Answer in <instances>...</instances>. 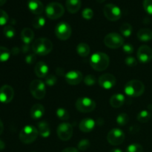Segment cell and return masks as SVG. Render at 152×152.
<instances>
[{
  "mask_svg": "<svg viewBox=\"0 0 152 152\" xmlns=\"http://www.w3.org/2000/svg\"><path fill=\"white\" fill-rule=\"evenodd\" d=\"M32 50L35 54L45 56L49 54L53 50V43L47 38L37 39L32 44Z\"/></svg>",
  "mask_w": 152,
  "mask_h": 152,
  "instance_id": "cell-1",
  "label": "cell"
},
{
  "mask_svg": "<svg viewBox=\"0 0 152 152\" xmlns=\"http://www.w3.org/2000/svg\"><path fill=\"white\" fill-rule=\"evenodd\" d=\"M110 59L108 55L102 52H96L92 54L90 59V65L95 71H105L108 67Z\"/></svg>",
  "mask_w": 152,
  "mask_h": 152,
  "instance_id": "cell-2",
  "label": "cell"
},
{
  "mask_svg": "<svg viewBox=\"0 0 152 152\" xmlns=\"http://www.w3.org/2000/svg\"><path fill=\"white\" fill-rule=\"evenodd\" d=\"M145 91V86L141 81L133 80L128 82L124 88V92L132 97H138Z\"/></svg>",
  "mask_w": 152,
  "mask_h": 152,
  "instance_id": "cell-3",
  "label": "cell"
},
{
  "mask_svg": "<svg viewBox=\"0 0 152 152\" xmlns=\"http://www.w3.org/2000/svg\"><path fill=\"white\" fill-rule=\"evenodd\" d=\"M39 135V131L33 126H26L21 130L19 133V139L25 144L32 143L37 140Z\"/></svg>",
  "mask_w": 152,
  "mask_h": 152,
  "instance_id": "cell-4",
  "label": "cell"
},
{
  "mask_svg": "<svg viewBox=\"0 0 152 152\" xmlns=\"http://www.w3.org/2000/svg\"><path fill=\"white\" fill-rule=\"evenodd\" d=\"M45 14L50 19H57L62 17L65 13V8L59 2L53 1L50 2L45 7Z\"/></svg>",
  "mask_w": 152,
  "mask_h": 152,
  "instance_id": "cell-5",
  "label": "cell"
},
{
  "mask_svg": "<svg viewBox=\"0 0 152 152\" xmlns=\"http://www.w3.org/2000/svg\"><path fill=\"white\" fill-rule=\"evenodd\" d=\"M30 91L34 98L37 99H43L45 96L46 88L45 84L42 81L34 80L31 83L29 86Z\"/></svg>",
  "mask_w": 152,
  "mask_h": 152,
  "instance_id": "cell-6",
  "label": "cell"
},
{
  "mask_svg": "<svg viewBox=\"0 0 152 152\" xmlns=\"http://www.w3.org/2000/svg\"><path fill=\"white\" fill-rule=\"evenodd\" d=\"M104 43L109 48H118L124 45V39L117 33H110L104 38Z\"/></svg>",
  "mask_w": 152,
  "mask_h": 152,
  "instance_id": "cell-7",
  "label": "cell"
},
{
  "mask_svg": "<svg viewBox=\"0 0 152 152\" xmlns=\"http://www.w3.org/2000/svg\"><path fill=\"white\" fill-rule=\"evenodd\" d=\"M103 13L107 19L112 22L119 20L122 16V11L120 7L114 4H107L104 6Z\"/></svg>",
  "mask_w": 152,
  "mask_h": 152,
  "instance_id": "cell-8",
  "label": "cell"
},
{
  "mask_svg": "<svg viewBox=\"0 0 152 152\" xmlns=\"http://www.w3.org/2000/svg\"><path fill=\"white\" fill-rule=\"evenodd\" d=\"M76 108L83 113H89L96 108V102L88 97H80L76 102Z\"/></svg>",
  "mask_w": 152,
  "mask_h": 152,
  "instance_id": "cell-9",
  "label": "cell"
},
{
  "mask_svg": "<svg viewBox=\"0 0 152 152\" xmlns=\"http://www.w3.org/2000/svg\"><path fill=\"white\" fill-rule=\"evenodd\" d=\"M71 27L67 22H59L55 28V34L59 39L67 40L71 36Z\"/></svg>",
  "mask_w": 152,
  "mask_h": 152,
  "instance_id": "cell-10",
  "label": "cell"
},
{
  "mask_svg": "<svg viewBox=\"0 0 152 152\" xmlns=\"http://www.w3.org/2000/svg\"><path fill=\"white\" fill-rule=\"evenodd\" d=\"M73 132L72 126L68 123H60L56 129L58 137L62 141L69 140L72 137Z\"/></svg>",
  "mask_w": 152,
  "mask_h": 152,
  "instance_id": "cell-11",
  "label": "cell"
},
{
  "mask_svg": "<svg viewBox=\"0 0 152 152\" xmlns=\"http://www.w3.org/2000/svg\"><path fill=\"white\" fill-rule=\"evenodd\" d=\"M107 140L111 145H119L125 140V133L120 129H113L108 132Z\"/></svg>",
  "mask_w": 152,
  "mask_h": 152,
  "instance_id": "cell-12",
  "label": "cell"
},
{
  "mask_svg": "<svg viewBox=\"0 0 152 152\" xmlns=\"http://www.w3.org/2000/svg\"><path fill=\"white\" fill-rule=\"evenodd\" d=\"M14 96V91L11 86L4 85L0 88V102L7 104L12 101Z\"/></svg>",
  "mask_w": 152,
  "mask_h": 152,
  "instance_id": "cell-13",
  "label": "cell"
},
{
  "mask_svg": "<svg viewBox=\"0 0 152 152\" xmlns=\"http://www.w3.org/2000/svg\"><path fill=\"white\" fill-rule=\"evenodd\" d=\"M137 59L142 63H148L152 59V49L148 45H142L137 50Z\"/></svg>",
  "mask_w": 152,
  "mask_h": 152,
  "instance_id": "cell-14",
  "label": "cell"
},
{
  "mask_svg": "<svg viewBox=\"0 0 152 152\" xmlns=\"http://www.w3.org/2000/svg\"><path fill=\"white\" fill-rule=\"evenodd\" d=\"M99 85L104 89H111L116 84V78L111 74H102L98 80Z\"/></svg>",
  "mask_w": 152,
  "mask_h": 152,
  "instance_id": "cell-15",
  "label": "cell"
},
{
  "mask_svg": "<svg viewBox=\"0 0 152 152\" xmlns=\"http://www.w3.org/2000/svg\"><path fill=\"white\" fill-rule=\"evenodd\" d=\"M83 78V74L79 71H68L67 74H65V79L67 83L71 86H76V85L80 84L82 82Z\"/></svg>",
  "mask_w": 152,
  "mask_h": 152,
  "instance_id": "cell-16",
  "label": "cell"
},
{
  "mask_svg": "<svg viewBox=\"0 0 152 152\" xmlns=\"http://www.w3.org/2000/svg\"><path fill=\"white\" fill-rule=\"evenodd\" d=\"M28 9L34 14L40 16L44 11V5L39 0H28Z\"/></svg>",
  "mask_w": 152,
  "mask_h": 152,
  "instance_id": "cell-17",
  "label": "cell"
},
{
  "mask_svg": "<svg viewBox=\"0 0 152 152\" xmlns=\"http://www.w3.org/2000/svg\"><path fill=\"white\" fill-rule=\"evenodd\" d=\"M95 123L94 120L91 118H85L80 122V129L83 132L85 133H88V132H92L95 127Z\"/></svg>",
  "mask_w": 152,
  "mask_h": 152,
  "instance_id": "cell-18",
  "label": "cell"
},
{
  "mask_svg": "<svg viewBox=\"0 0 152 152\" xmlns=\"http://www.w3.org/2000/svg\"><path fill=\"white\" fill-rule=\"evenodd\" d=\"M34 72L38 77L44 78L48 75V67L44 62H39L36 64L34 67Z\"/></svg>",
  "mask_w": 152,
  "mask_h": 152,
  "instance_id": "cell-19",
  "label": "cell"
},
{
  "mask_svg": "<svg viewBox=\"0 0 152 152\" xmlns=\"http://www.w3.org/2000/svg\"><path fill=\"white\" fill-rule=\"evenodd\" d=\"M45 114V108L41 104H35L31 109V116L34 120H38L42 117Z\"/></svg>",
  "mask_w": 152,
  "mask_h": 152,
  "instance_id": "cell-20",
  "label": "cell"
},
{
  "mask_svg": "<svg viewBox=\"0 0 152 152\" xmlns=\"http://www.w3.org/2000/svg\"><path fill=\"white\" fill-rule=\"evenodd\" d=\"M81 0H66L65 6L67 10L71 13H76L81 7Z\"/></svg>",
  "mask_w": 152,
  "mask_h": 152,
  "instance_id": "cell-21",
  "label": "cell"
},
{
  "mask_svg": "<svg viewBox=\"0 0 152 152\" xmlns=\"http://www.w3.org/2000/svg\"><path fill=\"white\" fill-rule=\"evenodd\" d=\"M125 102V96L122 94H115L110 99V104L113 108H120Z\"/></svg>",
  "mask_w": 152,
  "mask_h": 152,
  "instance_id": "cell-22",
  "label": "cell"
},
{
  "mask_svg": "<svg viewBox=\"0 0 152 152\" xmlns=\"http://www.w3.org/2000/svg\"><path fill=\"white\" fill-rule=\"evenodd\" d=\"M34 33L30 28H24L21 32V39L25 45H29L34 40Z\"/></svg>",
  "mask_w": 152,
  "mask_h": 152,
  "instance_id": "cell-23",
  "label": "cell"
},
{
  "mask_svg": "<svg viewBox=\"0 0 152 152\" xmlns=\"http://www.w3.org/2000/svg\"><path fill=\"white\" fill-rule=\"evenodd\" d=\"M137 37L141 42H149L152 39V31L149 28H142L137 32Z\"/></svg>",
  "mask_w": 152,
  "mask_h": 152,
  "instance_id": "cell-24",
  "label": "cell"
},
{
  "mask_svg": "<svg viewBox=\"0 0 152 152\" xmlns=\"http://www.w3.org/2000/svg\"><path fill=\"white\" fill-rule=\"evenodd\" d=\"M38 131L39 134L44 138L48 137L50 134V126H49L48 123L47 122L42 121L40 123H39Z\"/></svg>",
  "mask_w": 152,
  "mask_h": 152,
  "instance_id": "cell-25",
  "label": "cell"
},
{
  "mask_svg": "<svg viewBox=\"0 0 152 152\" xmlns=\"http://www.w3.org/2000/svg\"><path fill=\"white\" fill-rule=\"evenodd\" d=\"M91 51L90 47L88 45L86 44V43H80L77 46V52L80 56L82 57H86L89 55Z\"/></svg>",
  "mask_w": 152,
  "mask_h": 152,
  "instance_id": "cell-26",
  "label": "cell"
},
{
  "mask_svg": "<svg viewBox=\"0 0 152 152\" xmlns=\"http://www.w3.org/2000/svg\"><path fill=\"white\" fill-rule=\"evenodd\" d=\"M120 32L122 35L125 37H129L132 34V26L129 23H123L120 26Z\"/></svg>",
  "mask_w": 152,
  "mask_h": 152,
  "instance_id": "cell-27",
  "label": "cell"
},
{
  "mask_svg": "<svg viewBox=\"0 0 152 152\" xmlns=\"http://www.w3.org/2000/svg\"><path fill=\"white\" fill-rule=\"evenodd\" d=\"M151 119V114L149 111L146 110L141 111L139 114H137V120L141 123H145Z\"/></svg>",
  "mask_w": 152,
  "mask_h": 152,
  "instance_id": "cell-28",
  "label": "cell"
},
{
  "mask_svg": "<svg viewBox=\"0 0 152 152\" xmlns=\"http://www.w3.org/2000/svg\"><path fill=\"white\" fill-rule=\"evenodd\" d=\"M45 24V19L42 16H37L33 19V27L36 29H40L42 28Z\"/></svg>",
  "mask_w": 152,
  "mask_h": 152,
  "instance_id": "cell-29",
  "label": "cell"
},
{
  "mask_svg": "<svg viewBox=\"0 0 152 152\" xmlns=\"http://www.w3.org/2000/svg\"><path fill=\"white\" fill-rule=\"evenodd\" d=\"M10 56V51L5 47L0 46V62H6Z\"/></svg>",
  "mask_w": 152,
  "mask_h": 152,
  "instance_id": "cell-30",
  "label": "cell"
},
{
  "mask_svg": "<svg viewBox=\"0 0 152 152\" xmlns=\"http://www.w3.org/2000/svg\"><path fill=\"white\" fill-rule=\"evenodd\" d=\"M129 122V117L126 113L120 114L117 117V123L119 126H124Z\"/></svg>",
  "mask_w": 152,
  "mask_h": 152,
  "instance_id": "cell-31",
  "label": "cell"
},
{
  "mask_svg": "<svg viewBox=\"0 0 152 152\" xmlns=\"http://www.w3.org/2000/svg\"><path fill=\"white\" fill-rule=\"evenodd\" d=\"M56 114L58 118L61 120H68L70 117L69 113H68V111L65 110V108H58V109L56 110Z\"/></svg>",
  "mask_w": 152,
  "mask_h": 152,
  "instance_id": "cell-32",
  "label": "cell"
},
{
  "mask_svg": "<svg viewBox=\"0 0 152 152\" xmlns=\"http://www.w3.org/2000/svg\"><path fill=\"white\" fill-rule=\"evenodd\" d=\"M3 33H4V35L7 38L11 39L16 34V31H15L14 28L13 26H11V25H7V26L4 27V30H3Z\"/></svg>",
  "mask_w": 152,
  "mask_h": 152,
  "instance_id": "cell-33",
  "label": "cell"
},
{
  "mask_svg": "<svg viewBox=\"0 0 152 152\" xmlns=\"http://www.w3.org/2000/svg\"><path fill=\"white\" fill-rule=\"evenodd\" d=\"M126 152H143V148L140 144L133 143L127 147Z\"/></svg>",
  "mask_w": 152,
  "mask_h": 152,
  "instance_id": "cell-34",
  "label": "cell"
},
{
  "mask_svg": "<svg viewBox=\"0 0 152 152\" xmlns=\"http://www.w3.org/2000/svg\"><path fill=\"white\" fill-rule=\"evenodd\" d=\"M90 141H89L88 140L83 139L81 140L79 142L78 145H77V148H78V149L80 150V151H85L90 148Z\"/></svg>",
  "mask_w": 152,
  "mask_h": 152,
  "instance_id": "cell-35",
  "label": "cell"
},
{
  "mask_svg": "<svg viewBox=\"0 0 152 152\" xmlns=\"http://www.w3.org/2000/svg\"><path fill=\"white\" fill-rule=\"evenodd\" d=\"M82 16L85 19H87V20L91 19L94 16V11L90 7H86L82 12Z\"/></svg>",
  "mask_w": 152,
  "mask_h": 152,
  "instance_id": "cell-36",
  "label": "cell"
},
{
  "mask_svg": "<svg viewBox=\"0 0 152 152\" xmlns=\"http://www.w3.org/2000/svg\"><path fill=\"white\" fill-rule=\"evenodd\" d=\"M84 83L86 86H94L96 83V78H95L94 76L89 74V75H87L84 78Z\"/></svg>",
  "mask_w": 152,
  "mask_h": 152,
  "instance_id": "cell-37",
  "label": "cell"
},
{
  "mask_svg": "<svg viewBox=\"0 0 152 152\" xmlns=\"http://www.w3.org/2000/svg\"><path fill=\"white\" fill-rule=\"evenodd\" d=\"M9 19L8 14L4 10L0 9V25H4Z\"/></svg>",
  "mask_w": 152,
  "mask_h": 152,
  "instance_id": "cell-38",
  "label": "cell"
},
{
  "mask_svg": "<svg viewBox=\"0 0 152 152\" xmlns=\"http://www.w3.org/2000/svg\"><path fill=\"white\" fill-rule=\"evenodd\" d=\"M57 79L54 75H48L45 78V84L48 86H53L56 83Z\"/></svg>",
  "mask_w": 152,
  "mask_h": 152,
  "instance_id": "cell-39",
  "label": "cell"
},
{
  "mask_svg": "<svg viewBox=\"0 0 152 152\" xmlns=\"http://www.w3.org/2000/svg\"><path fill=\"white\" fill-rule=\"evenodd\" d=\"M143 7L148 14L152 15V0H144Z\"/></svg>",
  "mask_w": 152,
  "mask_h": 152,
  "instance_id": "cell-40",
  "label": "cell"
},
{
  "mask_svg": "<svg viewBox=\"0 0 152 152\" xmlns=\"http://www.w3.org/2000/svg\"><path fill=\"white\" fill-rule=\"evenodd\" d=\"M125 62H126V64L128 66L130 67H134L137 64V59L134 57H133V56H128V57H126V59H125Z\"/></svg>",
  "mask_w": 152,
  "mask_h": 152,
  "instance_id": "cell-41",
  "label": "cell"
},
{
  "mask_svg": "<svg viewBox=\"0 0 152 152\" xmlns=\"http://www.w3.org/2000/svg\"><path fill=\"white\" fill-rule=\"evenodd\" d=\"M123 50L127 54H132V53H133L134 49L133 45L132 44L127 43V44H124L123 45Z\"/></svg>",
  "mask_w": 152,
  "mask_h": 152,
  "instance_id": "cell-42",
  "label": "cell"
},
{
  "mask_svg": "<svg viewBox=\"0 0 152 152\" xmlns=\"http://www.w3.org/2000/svg\"><path fill=\"white\" fill-rule=\"evenodd\" d=\"M36 59H37V57H36L35 53H29L25 58V61H26L27 63L31 65V64H33L35 62Z\"/></svg>",
  "mask_w": 152,
  "mask_h": 152,
  "instance_id": "cell-43",
  "label": "cell"
},
{
  "mask_svg": "<svg viewBox=\"0 0 152 152\" xmlns=\"http://www.w3.org/2000/svg\"><path fill=\"white\" fill-rule=\"evenodd\" d=\"M62 152H79V151L78 149L74 148V147H68V148H66L64 150H62Z\"/></svg>",
  "mask_w": 152,
  "mask_h": 152,
  "instance_id": "cell-44",
  "label": "cell"
},
{
  "mask_svg": "<svg viewBox=\"0 0 152 152\" xmlns=\"http://www.w3.org/2000/svg\"><path fill=\"white\" fill-rule=\"evenodd\" d=\"M3 130H4V125H3V123L2 121H1V120L0 119V135L2 134Z\"/></svg>",
  "mask_w": 152,
  "mask_h": 152,
  "instance_id": "cell-45",
  "label": "cell"
},
{
  "mask_svg": "<svg viewBox=\"0 0 152 152\" xmlns=\"http://www.w3.org/2000/svg\"><path fill=\"white\" fill-rule=\"evenodd\" d=\"M4 148H5V144H4V142L2 140H0V151L4 149Z\"/></svg>",
  "mask_w": 152,
  "mask_h": 152,
  "instance_id": "cell-46",
  "label": "cell"
},
{
  "mask_svg": "<svg viewBox=\"0 0 152 152\" xmlns=\"http://www.w3.org/2000/svg\"><path fill=\"white\" fill-rule=\"evenodd\" d=\"M23 49H24V50H23L24 52L28 51V50H30V48L28 47V45H25V46H23Z\"/></svg>",
  "mask_w": 152,
  "mask_h": 152,
  "instance_id": "cell-47",
  "label": "cell"
},
{
  "mask_svg": "<svg viewBox=\"0 0 152 152\" xmlns=\"http://www.w3.org/2000/svg\"><path fill=\"white\" fill-rule=\"evenodd\" d=\"M110 152H123L121 149H120V148H114V149L111 150Z\"/></svg>",
  "mask_w": 152,
  "mask_h": 152,
  "instance_id": "cell-48",
  "label": "cell"
},
{
  "mask_svg": "<svg viewBox=\"0 0 152 152\" xmlns=\"http://www.w3.org/2000/svg\"><path fill=\"white\" fill-rule=\"evenodd\" d=\"M6 1H7V0H0V6L4 5L6 3Z\"/></svg>",
  "mask_w": 152,
  "mask_h": 152,
  "instance_id": "cell-49",
  "label": "cell"
},
{
  "mask_svg": "<svg viewBox=\"0 0 152 152\" xmlns=\"http://www.w3.org/2000/svg\"><path fill=\"white\" fill-rule=\"evenodd\" d=\"M98 3H102L105 1V0H96Z\"/></svg>",
  "mask_w": 152,
  "mask_h": 152,
  "instance_id": "cell-50",
  "label": "cell"
}]
</instances>
